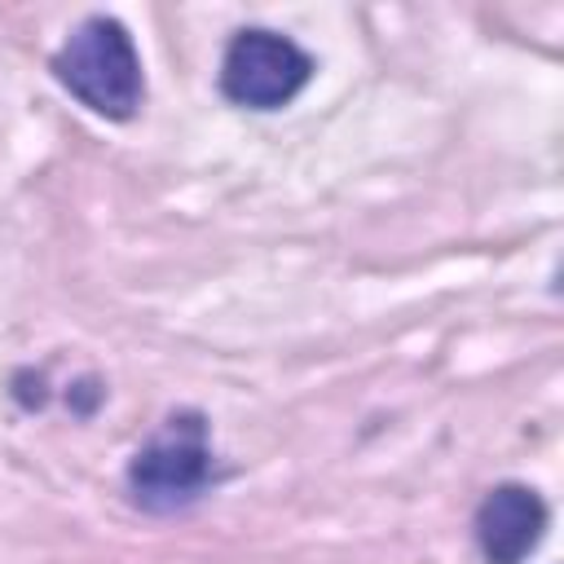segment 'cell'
Wrapping results in <instances>:
<instances>
[{"mask_svg":"<svg viewBox=\"0 0 564 564\" xmlns=\"http://www.w3.org/2000/svg\"><path fill=\"white\" fill-rule=\"evenodd\" d=\"M53 75L88 110L128 119L141 106V62L115 18H88L53 57Z\"/></svg>","mask_w":564,"mask_h":564,"instance_id":"1","label":"cell"},{"mask_svg":"<svg viewBox=\"0 0 564 564\" xmlns=\"http://www.w3.org/2000/svg\"><path fill=\"white\" fill-rule=\"evenodd\" d=\"M207 476H212V449L198 414H172L163 432H154L150 445L137 449L128 467V485L137 502L150 511H176L194 502Z\"/></svg>","mask_w":564,"mask_h":564,"instance_id":"2","label":"cell"},{"mask_svg":"<svg viewBox=\"0 0 564 564\" xmlns=\"http://www.w3.org/2000/svg\"><path fill=\"white\" fill-rule=\"evenodd\" d=\"M313 75V62L300 44H291L278 31H238L225 66H220V88L229 101L251 106V110H273L291 101Z\"/></svg>","mask_w":564,"mask_h":564,"instance_id":"3","label":"cell"},{"mask_svg":"<svg viewBox=\"0 0 564 564\" xmlns=\"http://www.w3.org/2000/svg\"><path fill=\"white\" fill-rule=\"evenodd\" d=\"M546 529V502L524 485H498L476 511V538L489 564H520Z\"/></svg>","mask_w":564,"mask_h":564,"instance_id":"4","label":"cell"}]
</instances>
